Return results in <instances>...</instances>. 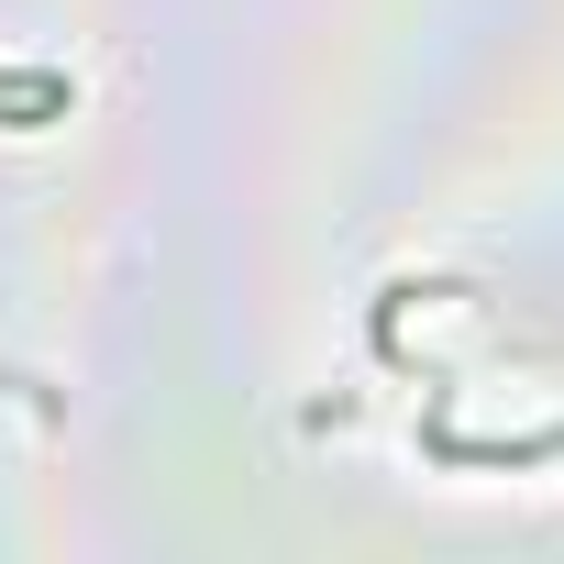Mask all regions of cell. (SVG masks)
Returning a JSON list of instances; mask_svg holds the SVG:
<instances>
[]
</instances>
